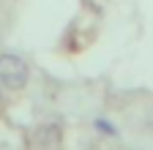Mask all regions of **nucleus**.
I'll list each match as a JSON object with an SVG mask.
<instances>
[{
    "instance_id": "7ed1b4c3",
    "label": "nucleus",
    "mask_w": 153,
    "mask_h": 150,
    "mask_svg": "<svg viewBox=\"0 0 153 150\" xmlns=\"http://www.w3.org/2000/svg\"><path fill=\"white\" fill-rule=\"evenodd\" d=\"M0 101H3V98H0Z\"/></svg>"
},
{
    "instance_id": "f03ea898",
    "label": "nucleus",
    "mask_w": 153,
    "mask_h": 150,
    "mask_svg": "<svg viewBox=\"0 0 153 150\" xmlns=\"http://www.w3.org/2000/svg\"><path fill=\"white\" fill-rule=\"evenodd\" d=\"M96 128H99L101 134H109V137H115V134H118V128H115L107 117H99V120H96Z\"/></svg>"
},
{
    "instance_id": "f257e3e1",
    "label": "nucleus",
    "mask_w": 153,
    "mask_h": 150,
    "mask_svg": "<svg viewBox=\"0 0 153 150\" xmlns=\"http://www.w3.org/2000/svg\"><path fill=\"white\" fill-rule=\"evenodd\" d=\"M30 79V68L16 55H0V85L8 90H22Z\"/></svg>"
}]
</instances>
